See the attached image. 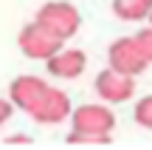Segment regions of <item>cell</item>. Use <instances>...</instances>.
<instances>
[{
	"label": "cell",
	"mask_w": 152,
	"mask_h": 150,
	"mask_svg": "<svg viewBox=\"0 0 152 150\" xmlns=\"http://www.w3.org/2000/svg\"><path fill=\"white\" fill-rule=\"evenodd\" d=\"M147 23H149V26H152V9H149V14H147Z\"/></svg>",
	"instance_id": "15"
},
{
	"label": "cell",
	"mask_w": 152,
	"mask_h": 150,
	"mask_svg": "<svg viewBox=\"0 0 152 150\" xmlns=\"http://www.w3.org/2000/svg\"><path fill=\"white\" fill-rule=\"evenodd\" d=\"M17 45H20L23 57H28V60H42L45 62L54 51H59L65 43H62L56 34H51L45 26H39L37 20H31L28 26L20 28V34H17Z\"/></svg>",
	"instance_id": "5"
},
{
	"label": "cell",
	"mask_w": 152,
	"mask_h": 150,
	"mask_svg": "<svg viewBox=\"0 0 152 150\" xmlns=\"http://www.w3.org/2000/svg\"><path fill=\"white\" fill-rule=\"evenodd\" d=\"M132 37H135V43H138V48H141V54L147 57V62L152 65V26L147 23V26H144V28H138Z\"/></svg>",
	"instance_id": "12"
},
{
	"label": "cell",
	"mask_w": 152,
	"mask_h": 150,
	"mask_svg": "<svg viewBox=\"0 0 152 150\" xmlns=\"http://www.w3.org/2000/svg\"><path fill=\"white\" fill-rule=\"evenodd\" d=\"M45 71L51 74L54 79H79L82 74L87 71V54L82 48H71V45H62L59 51H54V54L45 60Z\"/></svg>",
	"instance_id": "7"
},
{
	"label": "cell",
	"mask_w": 152,
	"mask_h": 150,
	"mask_svg": "<svg viewBox=\"0 0 152 150\" xmlns=\"http://www.w3.org/2000/svg\"><path fill=\"white\" fill-rule=\"evenodd\" d=\"M152 0H113V14L121 23H147Z\"/></svg>",
	"instance_id": "9"
},
{
	"label": "cell",
	"mask_w": 152,
	"mask_h": 150,
	"mask_svg": "<svg viewBox=\"0 0 152 150\" xmlns=\"http://www.w3.org/2000/svg\"><path fill=\"white\" fill-rule=\"evenodd\" d=\"M11 116H14V105H11V99H3V96H0V128L9 125Z\"/></svg>",
	"instance_id": "13"
},
{
	"label": "cell",
	"mask_w": 152,
	"mask_h": 150,
	"mask_svg": "<svg viewBox=\"0 0 152 150\" xmlns=\"http://www.w3.org/2000/svg\"><path fill=\"white\" fill-rule=\"evenodd\" d=\"M132 119L135 125H141L144 130H152V94H144L132 108Z\"/></svg>",
	"instance_id": "10"
},
{
	"label": "cell",
	"mask_w": 152,
	"mask_h": 150,
	"mask_svg": "<svg viewBox=\"0 0 152 150\" xmlns=\"http://www.w3.org/2000/svg\"><path fill=\"white\" fill-rule=\"evenodd\" d=\"M71 111H73L71 96H68L62 88L48 85V88L39 94V99L34 102V108L28 111V116H31L37 125H62V122H68Z\"/></svg>",
	"instance_id": "3"
},
{
	"label": "cell",
	"mask_w": 152,
	"mask_h": 150,
	"mask_svg": "<svg viewBox=\"0 0 152 150\" xmlns=\"http://www.w3.org/2000/svg\"><path fill=\"white\" fill-rule=\"evenodd\" d=\"M34 20H37L39 26H45L51 34H56L62 43H68L82 28V11L76 9L71 0H48V3L39 6Z\"/></svg>",
	"instance_id": "1"
},
{
	"label": "cell",
	"mask_w": 152,
	"mask_h": 150,
	"mask_svg": "<svg viewBox=\"0 0 152 150\" xmlns=\"http://www.w3.org/2000/svg\"><path fill=\"white\" fill-rule=\"evenodd\" d=\"M113 142V136H96V133H76V130H71L68 133V145H110Z\"/></svg>",
	"instance_id": "11"
},
{
	"label": "cell",
	"mask_w": 152,
	"mask_h": 150,
	"mask_svg": "<svg viewBox=\"0 0 152 150\" xmlns=\"http://www.w3.org/2000/svg\"><path fill=\"white\" fill-rule=\"evenodd\" d=\"M71 122V130L76 133H96V136H113L115 130V113L110 105L104 102H87V105H79L71 111L68 116Z\"/></svg>",
	"instance_id": "2"
},
{
	"label": "cell",
	"mask_w": 152,
	"mask_h": 150,
	"mask_svg": "<svg viewBox=\"0 0 152 150\" xmlns=\"http://www.w3.org/2000/svg\"><path fill=\"white\" fill-rule=\"evenodd\" d=\"M9 145H31V136H26V133H17V136H9Z\"/></svg>",
	"instance_id": "14"
},
{
	"label": "cell",
	"mask_w": 152,
	"mask_h": 150,
	"mask_svg": "<svg viewBox=\"0 0 152 150\" xmlns=\"http://www.w3.org/2000/svg\"><path fill=\"white\" fill-rule=\"evenodd\" d=\"M93 88H96V96L104 102V105L115 108V105H124L135 96V77H127L121 71H113V68H104V71L96 74L93 79Z\"/></svg>",
	"instance_id": "4"
},
{
	"label": "cell",
	"mask_w": 152,
	"mask_h": 150,
	"mask_svg": "<svg viewBox=\"0 0 152 150\" xmlns=\"http://www.w3.org/2000/svg\"><path fill=\"white\" fill-rule=\"evenodd\" d=\"M107 65L113 68V71L127 74V77H141L149 68V62H147V57L141 54L135 37H118V40H113L110 48H107Z\"/></svg>",
	"instance_id": "6"
},
{
	"label": "cell",
	"mask_w": 152,
	"mask_h": 150,
	"mask_svg": "<svg viewBox=\"0 0 152 150\" xmlns=\"http://www.w3.org/2000/svg\"><path fill=\"white\" fill-rule=\"evenodd\" d=\"M45 88H48V82H45L42 77H37V74H20L17 79H11L9 99H11V105H14V111L28 113Z\"/></svg>",
	"instance_id": "8"
}]
</instances>
